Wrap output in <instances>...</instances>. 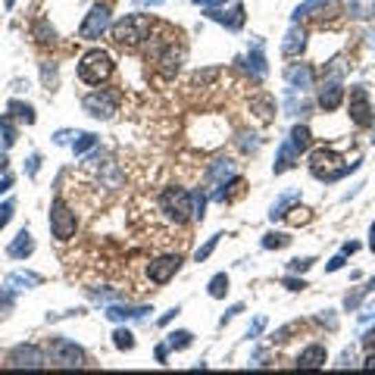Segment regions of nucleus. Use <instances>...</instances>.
Masks as SVG:
<instances>
[{
	"label": "nucleus",
	"mask_w": 375,
	"mask_h": 375,
	"mask_svg": "<svg viewBox=\"0 0 375 375\" xmlns=\"http://www.w3.org/2000/svg\"><path fill=\"white\" fill-rule=\"evenodd\" d=\"M150 313V307H129V303H116V307H109L107 310V319L113 322H122V319H144V316Z\"/></svg>",
	"instance_id": "21"
},
{
	"label": "nucleus",
	"mask_w": 375,
	"mask_h": 375,
	"mask_svg": "<svg viewBox=\"0 0 375 375\" xmlns=\"http://www.w3.org/2000/svg\"><path fill=\"white\" fill-rule=\"evenodd\" d=\"M322 72H325V78H341V75H344V60H341V56L332 60L325 69H322Z\"/></svg>",
	"instance_id": "39"
},
{
	"label": "nucleus",
	"mask_w": 375,
	"mask_h": 375,
	"mask_svg": "<svg viewBox=\"0 0 375 375\" xmlns=\"http://www.w3.org/2000/svg\"><path fill=\"white\" fill-rule=\"evenodd\" d=\"M150 19L144 13H131V16H122V19L113 25V44L116 47H125V50H135L147 41L150 34Z\"/></svg>",
	"instance_id": "2"
},
{
	"label": "nucleus",
	"mask_w": 375,
	"mask_h": 375,
	"mask_svg": "<svg viewBox=\"0 0 375 375\" xmlns=\"http://www.w3.org/2000/svg\"><path fill=\"white\" fill-rule=\"evenodd\" d=\"M3 166H7V153H3V150H0V169H3Z\"/></svg>",
	"instance_id": "58"
},
{
	"label": "nucleus",
	"mask_w": 375,
	"mask_h": 375,
	"mask_svg": "<svg viewBox=\"0 0 375 375\" xmlns=\"http://www.w3.org/2000/svg\"><path fill=\"white\" fill-rule=\"evenodd\" d=\"M325 3H328V0H303V3H300V7L291 13V16H294V22H300L303 16H313L316 10H322Z\"/></svg>",
	"instance_id": "31"
},
{
	"label": "nucleus",
	"mask_w": 375,
	"mask_h": 375,
	"mask_svg": "<svg viewBox=\"0 0 375 375\" xmlns=\"http://www.w3.org/2000/svg\"><path fill=\"white\" fill-rule=\"evenodd\" d=\"M75 228H78V219H75V213L69 210L66 204H63L60 197L50 204V232H54V238L60 241H69L75 235Z\"/></svg>",
	"instance_id": "6"
},
{
	"label": "nucleus",
	"mask_w": 375,
	"mask_h": 375,
	"mask_svg": "<svg viewBox=\"0 0 375 375\" xmlns=\"http://www.w3.org/2000/svg\"><path fill=\"white\" fill-rule=\"evenodd\" d=\"M113 75V56L107 50H88L78 63V78L85 85H100Z\"/></svg>",
	"instance_id": "4"
},
{
	"label": "nucleus",
	"mask_w": 375,
	"mask_h": 375,
	"mask_svg": "<svg viewBox=\"0 0 375 375\" xmlns=\"http://www.w3.org/2000/svg\"><path fill=\"white\" fill-rule=\"evenodd\" d=\"M244 66H247V72L253 75V78H263V75L269 72V66H266V56H263V41H253V50L247 54V60H244Z\"/></svg>",
	"instance_id": "17"
},
{
	"label": "nucleus",
	"mask_w": 375,
	"mask_h": 375,
	"mask_svg": "<svg viewBox=\"0 0 375 375\" xmlns=\"http://www.w3.org/2000/svg\"><path fill=\"white\" fill-rule=\"evenodd\" d=\"M263 325H266V319H263V316H259V319H257V322H253V325H250V328H247V338H257V334H259V332H263Z\"/></svg>",
	"instance_id": "46"
},
{
	"label": "nucleus",
	"mask_w": 375,
	"mask_h": 375,
	"mask_svg": "<svg viewBox=\"0 0 375 375\" xmlns=\"http://www.w3.org/2000/svg\"><path fill=\"white\" fill-rule=\"evenodd\" d=\"M47 354L54 366H85V350L75 347L69 338H50Z\"/></svg>",
	"instance_id": "7"
},
{
	"label": "nucleus",
	"mask_w": 375,
	"mask_h": 375,
	"mask_svg": "<svg viewBox=\"0 0 375 375\" xmlns=\"http://www.w3.org/2000/svg\"><path fill=\"white\" fill-rule=\"evenodd\" d=\"M197 7H206V10H216V7H222V3H228V0H194Z\"/></svg>",
	"instance_id": "47"
},
{
	"label": "nucleus",
	"mask_w": 375,
	"mask_h": 375,
	"mask_svg": "<svg viewBox=\"0 0 375 375\" xmlns=\"http://www.w3.org/2000/svg\"><path fill=\"white\" fill-rule=\"evenodd\" d=\"M344 103V85L338 82V78H325V85L319 88V107L325 109V113H332V109H338Z\"/></svg>",
	"instance_id": "14"
},
{
	"label": "nucleus",
	"mask_w": 375,
	"mask_h": 375,
	"mask_svg": "<svg viewBox=\"0 0 375 375\" xmlns=\"http://www.w3.org/2000/svg\"><path fill=\"white\" fill-rule=\"evenodd\" d=\"M285 78H288V85H291V91H307V88H313L316 72H313V66L300 63V66H288L285 69Z\"/></svg>",
	"instance_id": "15"
},
{
	"label": "nucleus",
	"mask_w": 375,
	"mask_h": 375,
	"mask_svg": "<svg viewBox=\"0 0 375 375\" xmlns=\"http://www.w3.org/2000/svg\"><path fill=\"white\" fill-rule=\"evenodd\" d=\"M325 360H328L325 347H322V344H310V347L297 356V366L300 369H322L325 366Z\"/></svg>",
	"instance_id": "19"
},
{
	"label": "nucleus",
	"mask_w": 375,
	"mask_h": 375,
	"mask_svg": "<svg viewBox=\"0 0 375 375\" xmlns=\"http://www.w3.org/2000/svg\"><path fill=\"white\" fill-rule=\"evenodd\" d=\"M219 238H222V235H213V238H206V244H204V247H197V253H194V259H197V263H204V259L210 257L213 250H216Z\"/></svg>",
	"instance_id": "38"
},
{
	"label": "nucleus",
	"mask_w": 375,
	"mask_h": 375,
	"mask_svg": "<svg viewBox=\"0 0 375 375\" xmlns=\"http://www.w3.org/2000/svg\"><path fill=\"white\" fill-rule=\"evenodd\" d=\"M360 163H344L334 150L328 147H319L310 153V172H313L319 182H338V178H344L347 172H354Z\"/></svg>",
	"instance_id": "3"
},
{
	"label": "nucleus",
	"mask_w": 375,
	"mask_h": 375,
	"mask_svg": "<svg viewBox=\"0 0 375 375\" xmlns=\"http://www.w3.org/2000/svg\"><path fill=\"white\" fill-rule=\"evenodd\" d=\"M13 204H0V228H7V222L13 219Z\"/></svg>",
	"instance_id": "43"
},
{
	"label": "nucleus",
	"mask_w": 375,
	"mask_h": 375,
	"mask_svg": "<svg viewBox=\"0 0 375 375\" xmlns=\"http://www.w3.org/2000/svg\"><path fill=\"white\" fill-rule=\"evenodd\" d=\"M235 175V163L232 160H216V163H210V169H206V182L216 184V188H222L228 178Z\"/></svg>",
	"instance_id": "18"
},
{
	"label": "nucleus",
	"mask_w": 375,
	"mask_h": 375,
	"mask_svg": "<svg viewBox=\"0 0 375 375\" xmlns=\"http://www.w3.org/2000/svg\"><path fill=\"white\" fill-rule=\"evenodd\" d=\"M238 313H244V307H241V303H235V307L222 316V325H225V322H228V319H235V316H238Z\"/></svg>",
	"instance_id": "49"
},
{
	"label": "nucleus",
	"mask_w": 375,
	"mask_h": 375,
	"mask_svg": "<svg viewBox=\"0 0 375 375\" xmlns=\"http://www.w3.org/2000/svg\"><path fill=\"white\" fill-rule=\"evenodd\" d=\"M344 266V253H338L334 259H328V266H325V272H338V269Z\"/></svg>",
	"instance_id": "45"
},
{
	"label": "nucleus",
	"mask_w": 375,
	"mask_h": 375,
	"mask_svg": "<svg viewBox=\"0 0 375 375\" xmlns=\"http://www.w3.org/2000/svg\"><path fill=\"white\" fill-rule=\"evenodd\" d=\"M369 247L375 250V222H372V228H369Z\"/></svg>",
	"instance_id": "56"
},
{
	"label": "nucleus",
	"mask_w": 375,
	"mask_h": 375,
	"mask_svg": "<svg viewBox=\"0 0 375 375\" xmlns=\"http://www.w3.org/2000/svg\"><path fill=\"white\" fill-rule=\"evenodd\" d=\"M204 210H206V194L200 191H191V219L194 222H204Z\"/></svg>",
	"instance_id": "32"
},
{
	"label": "nucleus",
	"mask_w": 375,
	"mask_h": 375,
	"mask_svg": "<svg viewBox=\"0 0 375 375\" xmlns=\"http://www.w3.org/2000/svg\"><path fill=\"white\" fill-rule=\"evenodd\" d=\"M10 188H13V175H3V178H0V194L10 191Z\"/></svg>",
	"instance_id": "51"
},
{
	"label": "nucleus",
	"mask_w": 375,
	"mask_h": 375,
	"mask_svg": "<svg viewBox=\"0 0 375 375\" xmlns=\"http://www.w3.org/2000/svg\"><path fill=\"white\" fill-rule=\"evenodd\" d=\"M10 113H13L16 119H22L25 125L34 122V109L28 107V103H22V100H10Z\"/></svg>",
	"instance_id": "30"
},
{
	"label": "nucleus",
	"mask_w": 375,
	"mask_h": 375,
	"mask_svg": "<svg viewBox=\"0 0 375 375\" xmlns=\"http://www.w3.org/2000/svg\"><path fill=\"white\" fill-rule=\"evenodd\" d=\"M294 157H297V150L291 147V141L281 144V150H279V163H275V172L291 169V166H294Z\"/></svg>",
	"instance_id": "29"
},
{
	"label": "nucleus",
	"mask_w": 375,
	"mask_h": 375,
	"mask_svg": "<svg viewBox=\"0 0 375 375\" xmlns=\"http://www.w3.org/2000/svg\"><path fill=\"white\" fill-rule=\"evenodd\" d=\"M107 28H109V7L107 3H97V7H91V13L85 16L82 28H78V38H82V41H97Z\"/></svg>",
	"instance_id": "9"
},
{
	"label": "nucleus",
	"mask_w": 375,
	"mask_h": 375,
	"mask_svg": "<svg viewBox=\"0 0 375 375\" xmlns=\"http://www.w3.org/2000/svg\"><path fill=\"white\" fill-rule=\"evenodd\" d=\"M7 366H13V369H41V366H47V363H44V354L34 347V344H19V347L10 350Z\"/></svg>",
	"instance_id": "11"
},
{
	"label": "nucleus",
	"mask_w": 375,
	"mask_h": 375,
	"mask_svg": "<svg viewBox=\"0 0 375 375\" xmlns=\"http://www.w3.org/2000/svg\"><path fill=\"white\" fill-rule=\"evenodd\" d=\"M356 250H360V244H354V241H347V244L341 247V253H344V257H350V253H356Z\"/></svg>",
	"instance_id": "52"
},
{
	"label": "nucleus",
	"mask_w": 375,
	"mask_h": 375,
	"mask_svg": "<svg viewBox=\"0 0 375 375\" xmlns=\"http://www.w3.org/2000/svg\"><path fill=\"white\" fill-rule=\"evenodd\" d=\"M182 269V257H157L153 263L147 266V275H150V281H157V285H166V281L172 279V275Z\"/></svg>",
	"instance_id": "12"
},
{
	"label": "nucleus",
	"mask_w": 375,
	"mask_h": 375,
	"mask_svg": "<svg viewBox=\"0 0 375 375\" xmlns=\"http://www.w3.org/2000/svg\"><path fill=\"white\" fill-rule=\"evenodd\" d=\"M191 341H194V334H191V332H172V334H169V341H166V344H169L172 350H184V347H191Z\"/></svg>",
	"instance_id": "34"
},
{
	"label": "nucleus",
	"mask_w": 375,
	"mask_h": 375,
	"mask_svg": "<svg viewBox=\"0 0 375 375\" xmlns=\"http://www.w3.org/2000/svg\"><path fill=\"white\" fill-rule=\"evenodd\" d=\"M206 16H210L213 22H219V25H225V28H232V32H238V28L244 25V3H241V0H235L228 13H225V10H206Z\"/></svg>",
	"instance_id": "13"
},
{
	"label": "nucleus",
	"mask_w": 375,
	"mask_h": 375,
	"mask_svg": "<svg viewBox=\"0 0 375 375\" xmlns=\"http://www.w3.org/2000/svg\"><path fill=\"white\" fill-rule=\"evenodd\" d=\"M354 363H356V354H354V350H344V354H341V360L334 363V366H341V369H347V366H354Z\"/></svg>",
	"instance_id": "44"
},
{
	"label": "nucleus",
	"mask_w": 375,
	"mask_h": 375,
	"mask_svg": "<svg viewBox=\"0 0 375 375\" xmlns=\"http://www.w3.org/2000/svg\"><path fill=\"white\" fill-rule=\"evenodd\" d=\"M288 244H291V235H285V232L263 235V247H266V250H281V247H288Z\"/></svg>",
	"instance_id": "26"
},
{
	"label": "nucleus",
	"mask_w": 375,
	"mask_h": 375,
	"mask_svg": "<svg viewBox=\"0 0 375 375\" xmlns=\"http://www.w3.org/2000/svg\"><path fill=\"white\" fill-rule=\"evenodd\" d=\"M363 366H366V369H375V350L366 356V363H363Z\"/></svg>",
	"instance_id": "55"
},
{
	"label": "nucleus",
	"mask_w": 375,
	"mask_h": 375,
	"mask_svg": "<svg viewBox=\"0 0 375 375\" xmlns=\"http://www.w3.org/2000/svg\"><path fill=\"white\" fill-rule=\"evenodd\" d=\"M97 144V135H91V131H85V135H78V141L72 144V150H75V157H82V153H88L91 147Z\"/></svg>",
	"instance_id": "35"
},
{
	"label": "nucleus",
	"mask_w": 375,
	"mask_h": 375,
	"mask_svg": "<svg viewBox=\"0 0 375 375\" xmlns=\"http://www.w3.org/2000/svg\"><path fill=\"white\" fill-rule=\"evenodd\" d=\"M172 316H178V307H172L169 313H163V319H160V322H163V325H166V322H172Z\"/></svg>",
	"instance_id": "54"
},
{
	"label": "nucleus",
	"mask_w": 375,
	"mask_h": 375,
	"mask_svg": "<svg viewBox=\"0 0 375 375\" xmlns=\"http://www.w3.org/2000/svg\"><path fill=\"white\" fill-rule=\"evenodd\" d=\"M116 103H119V97L113 94V91H94V94H88L82 100V107L88 109V116H94V119H109L113 113H116Z\"/></svg>",
	"instance_id": "10"
},
{
	"label": "nucleus",
	"mask_w": 375,
	"mask_h": 375,
	"mask_svg": "<svg viewBox=\"0 0 375 375\" xmlns=\"http://www.w3.org/2000/svg\"><path fill=\"white\" fill-rule=\"evenodd\" d=\"M372 141H375V135H372Z\"/></svg>",
	"instance_id": "60"
},
{
	"label": "nucleus",
	"mask_w": 375,
	"mask_h": 375,
	"mask_svg": "<svg viewBox=\"0 0 375 375\" xmlns=\"http://www.w3.org/2000/svg\"><path fill=\"white\" fill-rule=\"evenodd\" d=\"M13 3H16V0H7V10H13Z\"/></svg>",
	"instance_id": "59"
},
{
	"label": "nucleus",
	"mask_w": 375,
	"mask_h": 375,
	"mask_svg": "<svg viewBox=\"0 0 375 375\" xmlns=\"http://www.w3.org/2000/svg\"><path fill=\"white\" fill-rule=\"evenodd\" d=\"M113 344H116L119 350H131L135 347V334H131L129 328H119V332L113 334Z\"/></svg>",
	"instance_id": "36"
},
{
	"label": "nucleus",
	"mask_w": 375,
	"mask_h": 375,
	"mask_svg": "<svg viewBox=\"0 0 375 375\" xmlns=\"http://www.w3.org/2000/svg\"><path fill=\"white\" fill-rule=\"evenodd\" d=\"M281 285H285L288 291H303V288H307V281H303V279H294V275H285V279H281Z\"/></svg>",
	"instance_id": "42"
},
{
	"label": "nucleus",
	"mask_w": 375,
	"mask_h": 375,
	"mask_svg": "<svg viewBox=\"0 0 375 375\" xmlns=\"http://www.w3.org/2000/svg\"><path fill=\"white\" fill-rule=\"evenodd\" d=\"M175 38L178 34H163V38H157L153 47L147 50V63H153V69H157L163 78H172V75L178 72V66H182L184 50Z\"/></svg>",
	"instance_id": "1"
},
{
	"label": "nucleus",
	"mask_w": 375,
	"mask_h": 375,
	"mask_svg": "<svg viewBox=\"0 0 375 375\" xmlns=\"http://www.w3.org/2000/svg\"><path fill=\"white\" fill-rule=\"evenodd\" d=\"M253 109H257V116L263 119V122H269V119H272V113H275L272 97H253Z\"/></svg>",
	"instance_id": "28"
},
{
	"label": "nucleus",
	"mask_w": 375,
	"mask_h": 375,
	"mask_svg": "<svg viewBox=\"0 0 375 375\" xmlns=\"http://www.w3.org/2000/svg\"><path fill=\"white\" fill-rule=\"evenodd\" d=\"M32 250H34V238H32V232H25V228H22V232L16 235V238L10 241V247H7V253H10L13 259L32 257Z\"/></svg>",
	"instance_id": "20"
},
{
	"label": "nucleus",
	"mask_w": 375,
	"mask_h": 375,
	"mask_svg": "<svg viewBox=\"0 0 375 375\" xmlns=\"http://www.w3.org/2000/svg\"><path fill=\"white\" fill-rule=\"evenodd\" d=\"M297 200H300V191H288V194H281V197L272 204V210H269V219H272V222H275V219H285V216H288V210H291V206L297 204Z\"/></svg>",
	"instance_id": "22"
},
{
	"label": "nucleus",
	"mask_w": 375,
	"mask_h": 375,
	"mask_svg": "<svg viewBox=\"0 0 375 375\" xmlns=\"http://www.w3.org/2000/svg\"><path fill=\"white\" fill-rule=\"evenodd\" d=\"M206 291H210V297H225V291H228V275L225 272H219V275H213L210 279V285H206Z\"/></svg>",
	"instance_id": "33"
},
{
	"label": "nucleus",
	"mask_w": 375,
	"mask_h": 375,
	"mask_svg": "<svg viewBox=\"0 0 375 375\" xmlns=\"http://www.w3.org/2000/svg\"><path fill=\"white\" fill-rule=\"evenodd\" d=\"M363 344H366V350H369V354H372V350H375V328L366 334V338H363Z\"/></svg>",
	"instance_id": "50"
},
{
	"label": "nucleus",
	"mask_w": 375,
	"mask_h": 375,
	"mask_svg": "<svg viewBox=\"0 0 375 375\" xmlns=\"http://www.w3.org/2000/svg\"><path fill=\"white\" fill-rule=\"evenodd\" d=\"M160 210L175 225H184L191 219V194L184 191V188H166V191L160 194Z\"/></svg>",
	"instance_id": "5"
},
{
	"label": "nucleus",
	"mask_w": 375,
	"mask_h": 375,
	"mask_svg": "<svg viewBox=\"0 0 375 375\" xmlns=\"http://www.w3.org/2000/svg\"><path fill=\"white\" fill-rule=\"evenodd\" d=\"M3 285L10 288V291H25V288H34V285H41V275H34V272H13Z\"/></svg>",
	"instance_id": "23"
},
{
	"label": "nucleus",
	"mask_w": 375,
	"mask_h": 375,
	"mask_svg": "<svg viewBox=\"0 0 375 375\" xmlns=\"http://www.w3.org/2000/svg\"><path fill=\"white\" fill-rule=\"evenodd\" d=\"M347 10H350L354 19L366 22V19H372L375 16V0H347Z\"/></svg>",
	"instance_id": "24"
},
{
	"label": "nucleus",
	"mask_w": 375,
	"mask_h": 375,
	"mask_svg": "<svg viewBox=\"0 0 375 375\" xmlns=\"http://www.w3.org/2000/svg\"><path fill=\"white\" fill-rule=\"evenodd\" d=\"M34 38H38L41 44H54V41H56L54 25H50L47 19H38V22H34Z\"/></svg>",
	"instance_id": "27"
},
{
	"label": "nucleus",
	"mask_w": 375,
	"mask_h": 375,
	"mask_svg": "<svg viewBox=\"0 0 375 375\" xmlns=\"http://www.w3.org/2000/svg\"><path fill=\"white\" fill-rule=\"evenodd\" d=\"M10 310H13V291L3 285V291H0V316H7Z\"/></svg>",
	"instance_id": "40"
},
{
	"label": "nucleus",
	"mask_w": 375,
	"mask_h": 375,
	"mask_svg": "<svg viewBox=\"0 0 375 375\" xmlns=\"http://www.w3.org/2000/svg\"><path fill=\"white\" fill-rule=\"evenodd\" d=\"M310 144H313V135H310L307 125H294L291 129V147L297 150V153H303V150H310Z\"/></svg>",
	"instance_id": "25"
},
{
	"label": "nucleus",
	"mask_w": 375,
	"mask_h": 375,
	"mask_svg": "<svg viewBox=\"0 0 375 375\" xmlns=\"http://www.w3.org/2000/svg\"><path fill=\"white\" fill-rule=\"evenodd\" d=\"M138 3H150V7H160L163 0H138Z\"/></svg>",
	"instance_id": "57"
},
{
	"label": "nucleus",
	"mask_w": 375,
	"mask_h": 375,
	"mask_svg": "<svg viewBox=\"0 0 375 375\" xmlns=\"http://www.w3.org/2000/svg\"><path fill=\"white\" fill-rule=\"evenodd\" d=\"M38 163H41V157H38V153H34V157H28V175H38Z\"/></svg>",
	"instance_id": "48"
},
{
	"label": "nucleus",
	"mask_w": 375,
	"mask_h": 375,
	"mask_svg": "<svg viewBox=\"0 0 375 375\" xmlns=\"http://www.w3.org/2000/svg\"><path fill=\"white\" fill-rule=\"evenodd\" d=\"M313 263H316V259L313 257H303V259H291V263H288V269H291V272H307V269L310 266H313Z\"/></svg>",
	"instance_id": "41"
},
{
	"label": "nucleus",
	"mask_w": 375,
	"mask_h": 375,
	"mask_svg": "<svg viewBox=\"0 0 375 375\" xmlns=\"http://www.w3.org/2000/svg\"><path fill=\"white\" fill-rule=\"evenodd\" d=\"M0 135H3V144H7V147L16 144V125L10 122V116H0Z\"/></svg>",
	"instance_id": "37"
},
{
	"label": "nucleus",
	"mask_w": 375,
	"mask_h": 375,
	"mask_svg": "<svg viewBox=\"0 0 375 375\" xmlns=\"http://www.w3.org/2000/svg\"><path fill=\"white\" fill-rule=\"evenodd\" d=\"M350 122L356 125V129H369V125L375 122V113H372V103H369V91L366 88H350Z\"/></svg>",
	"instance_id": "8"
},
{
	"label": "nucleus",
	"mask_w": 375,
	"mask_h": 375,
	"mask_svg": "<svg viewBox=\"0 0 375 375\" xmlns=\"http://www.w3.org/2000/svg\"><path fill=\"white\" fill-rule=\"evenodd\" d=\"M303 47H307V32L300 25H294L291 32L285 34V41H281V54L285 56H300L303 54Z\"/></svg>",
	"instance_id": "16"
},
{
	"label": "nucleus",
	"mask_w": 375,
	"mask_h": 375,
	"mask_svg": "<svg viewBox=\"0 0 375 375\" xmlns=\"http://www.w3.org/2000/svg\"><path fill=\"white\" fill-rule=\"evenodd\" d=\"M166 350H169V344H160L157 347V363H166Z\"/></svg>",
	"instance_id": "53"
}]
</instances>
